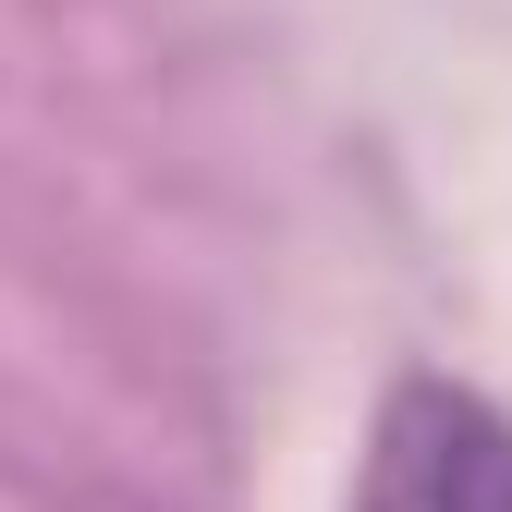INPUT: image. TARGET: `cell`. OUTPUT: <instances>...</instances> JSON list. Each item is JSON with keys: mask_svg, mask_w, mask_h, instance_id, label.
Wrapping results in <instances>:
<instances>
[{"mask_svg": "<svg viewBox=\"0 0 512 512\" xmlns=\"http://www.w3.org/2000/svg\"><path fill=\"white\" fill-rule=\"evenodd\" d=\"M354 512H512V415L452 378H403L378 403Z\"/></svg>", "mask_w": 512, "mask_h": 512, "instance_id": "1", "label": "cell"}]
</instances>
